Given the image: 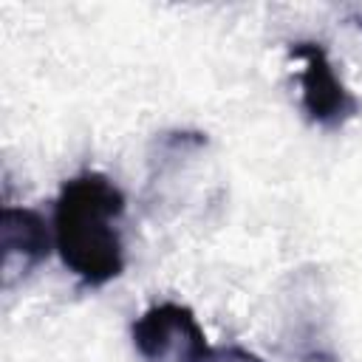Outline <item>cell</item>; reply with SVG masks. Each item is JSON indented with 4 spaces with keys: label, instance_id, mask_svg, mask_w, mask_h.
Returning <instances> with one entry per match:
<instances>
[{
    "label": "cell",
    "instance_id": "obj_1",
    "mask_svg": "<svg viewBox=\"0 0 362 362\" xmlns=\"http://www.w3.org/2000/svg\"><path fill=\"white\" fill-rule=\"evenodd\" d=\"M124 192L105 173H79L54 201V249L85 286H107L124 272V246L116 221Z\"/></svg>",
    "mask_w": 362,
    "mask_h": 362
},
{
    "label": "cell",
    "instance_id": "obj_2",
    "mask_svg": "<svg viewBox=\"0 0 362 362\" xmlns=\"http://www.w3.org/2000/svg\"><path fill=\"white\" fill-rule=\"evenodd\" d=\"M130 334L144 362H206L212 351L198 317L181 303L150 305L133 322Z\"/></svg>",
    "mask_w": 362,
    "mask_h": 362
},
{
    "label": "cell",
    "instance_id": "obj_3",
    "mask_svg": "<svg viewBox=\"0 0 362 362\" xmlns=\"http://www.w3.org/2000/svg\"><path fill=\"white\" fill-rule=\"evenodd\" d=\"M288 54L303 62L300 68V105L308 122L337 130L359 113V99L339 79L322 42L300 40L288 45Z\"/></svg>",
    "mask_w": 362,
    "mask_h": 362
},
{
    "label": "cell",
    "instance_id": "obj_4",
    "mask_svg": "<svg viewBox=\"0 0 362 362\" xmlns=\"http://www.w3.org/2000/svg\"><path fill=\"white\" fill-rule=\"evenodd\" d=\"M54 238L40 212L25 206H3L0 212V255L3 286L23 280L42 260H48Z\"/></svg>",
    "mask_w": 362,
    "mask_h": 362
},
{
    "label": "cell",
    "instance_id": "obj_5",
    "mask_svg": "<svg viewBox=\"0 0 362 362\" xmlns=\"http://www.w3.org/2000/svg\"><path fill=\"white\" fill-rule=\"evenodd\" d=\"M206 362H263L257 354H252L249 348H240V345H221V348H212Z\"/></svg>",
    "mask_w": 362,
    "mask_h": 362
},
{
    "label": "cell",
    "instance_id": "obj_6",
    "mask_svg": "<svg viewBox=\"0 0 362 362\" xmlns=\"http://www.w3.org/2000/svg\"><path fill=\"white\" fill-rule=\"evenodd\" d=\"M356 25H359V28H362V14H359V17H356Z\"/></svg>",
    "mask_w": 362,
    "mask_h": 362
}]
</instances>
